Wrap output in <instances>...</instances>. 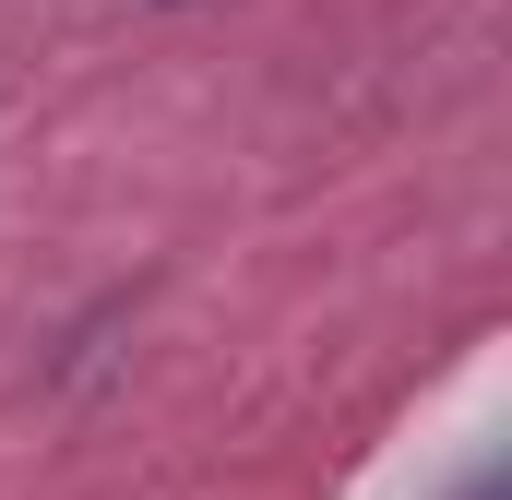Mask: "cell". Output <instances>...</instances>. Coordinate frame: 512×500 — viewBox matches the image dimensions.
Returning a JSON list of instances; mask_svg holds the SVG:
<instances>
[]
</instances>
